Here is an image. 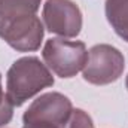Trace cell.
Here are the masks:
<instances>
[{
	"instance_id": "cell-5",
	"label": "cell",
	"mask_w": 128,
	"mask_h": 128,
	"mask_svg": "<svg viewBox=\"0 0 128 128\" xmlns=\"http://www.w3.org/2000/svg\"><path fill=\"white\" fill-rule=\"evenodd\" d=\"M42 18L48 32L64 39L76 37L82 30V12L72 0H46Z\"/></svg>"
},
{
	"instance_id": "cell-3",
	"label": "cell",
	"mask_w": 128,
	"mask_h": 128,
	"mask_svg": "<svg viewBox=\"0 0 128 128\" xmlns=\"http://www.w3.org/2000/svg\"><path fill=\"white\" fill-rule=\"evenodd\" d=\"M88 51L80 40H67L54 37L46 40L42 49V58L46 67L63 79L76 76L86 63Z\"/></svg>"
},
{
	"instance_id": "cell-6",
	"label": "cell",
	"mask_w": 128,
	"mask_h": 128,
	"mask_svg": "<svg viewBox=\"0 0 128 128\" xmlns=\"http://www.w3.org/2000/svg\"><path fill=\"white\" fill-rule=\"evenodd\" d=\"M73 110L72 101L61 92H46L39 96L22 115L24 124H52L64 128Z\"/></svg>"
},
{
	"instance_id": "cell-9",
	"label": "cell",
	"mask_w": 128,
	"mask_h": 128,
	"mask_svg": "<svg viewBox=\"0 0 128 128\" xmlns=\"http://www.w3.org/2000/svg\"><path fill=\"white\" fill-rule=\"evenodd\" d=\"M14 107L15 106L10 103V100L8 98V96L3 92V88H2V74H0V127L9 124L12 121Z\"/></svg>"
},
{
	"instance_id": "cell-2",
	"label": "cell",
	"mask_w": 128,
	"mask_h": 128,
	"mask_svg": "<svg viewBox=\"0 0 128 128\" xmlns=\"http://www.w3.org/2000/svg\"><path fill=\"white\" fill-rule=\"evenodd\" d=\"M54 76L37 57L16 60L6 74V96L15 107L22 106L45 88L54 85Z\"/></svg>"
},
{
	"instance_id": "cell-7",
	"label": "cell",
	"mask_w": 128,
	"mask_h": 128,
	"mask_svg": "<svg viewBox=\"0 0 128 128\" xmlns=\"http://www.w3.org/2000/svg\"><path fill=\"white\" fill-rule=\"evenodd\" d=\"M104 12L113 32L128 42V0H106Z\"/></svg>"
},
{
	"instance_id": "cell-11",
	"label": "cell",
	"mask_w": 128,
	"mask_h": 128,
	"mask_svg": "<svg viewBox=\"0 0 128 128\" xmlns=\"http://www.w3.org/2000/svg\"><path fill=\"white\" fill-rule=\"evenodd\" d=\"M125 86H127V90H128V74H127V79H125Z\"/></svg>"
},
{
	"instance_id": "cell-4",
	"label": "cell",
	"mask_w": 128,
	"mask_h": 128,
	"mask_svg": "<svg viewBox=\"0 0 128 128\" xmlns=\"http://www.w3.org/2000/svg\"><path fill=\"white\" fill-rule=\"evenodd\" d=\"M124 68V54L112 45L100 43L88 51L86 63L82 68V76L88 84L109 85L122 76Z\"/></svg>"
},
{
	"instance_id": "cell-10",
	"label": "cell",
	"mask_w": 128,
	"mask_h": 128,
	"mask_svg": "<svg viewBox=\"0 0 128 128\" xmlns=\"http://www.w3.org/2000/svg\"><path fill=\"white\" fill-rule=\"evenodd\" d=\"M22 128H61L52 124H42V122H36V124H24Z\"/></svg>"
},
{
	"instance_id": "cell-1",
	"label": "cell",
	"mask_w": 128,
	"mask_h": 128,
	"mask_svg": "<svg viewBox=\"0 0 128 128\" xmlns=\"http://www.w3.org/2000/svg\"><path fill=\"white\" fill-rule=\"evenodd\" d=\"M42 0H0V37L18 52L40 48L45 26L37 16Z\"/></svg>"
},
{
	"instance_id": "cell-8",
	"label": "cell",
	"mask_w": 128,
	"mask_h": 128,
	"mask_svg": "<svg viewBox=\"0 0 128 128\" xmlns=\"http://www.w3.org/2000/svg\"><path fill=\"white\" fill-rule=\"evenodd\" d=\"M64 128H96L91 116L82 109H73Z\"/></svg>"
}]
</instances>
